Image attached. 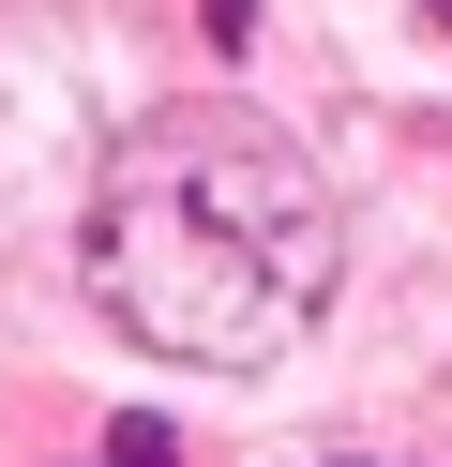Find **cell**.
<instances>
[{"mask_svg": "<svg viewBox=\"0 0 452 467\" xmlns=\"http://www.w3.org/2000/svg\"><path fill=\"white\" fill-rule=\"evenodd\" d=\"M90 286L136 317L151 347L196 362H271L287 317L331 286V226L271 151H166L106 196L90 226Z\"/></svg>", "mask_w": 452, "mask_h": 467, "instance_id": "obj_1", "label": "cell"}, {"mask_svg": "<svg viewBox=\"0 0 452 467\" xmlns=\"http://www.w3.org/2000/svg\"><path fill=\"white\" fill-rule=\"evenodd\" d=\"M106 467H166V437H151V422H121V437H106Z\"/></svg>", "mask_w": 452, "mask_h": 467, "instance_id": "obj_2", "label": "cell"}, {"mask_svg": "<svg viewBox=\"0 0 452 467\" xmlns=\"http://www.w3.org/2000/svg\"><path fill=\"white\" fill-rule=\"evenodd\" d=\"M437 16H452V0H437Z\"/></svg>", "mask_w": 452, "mask_h": 467, "instance_id": "obj_3", "label": "cell"}]
</instances>
